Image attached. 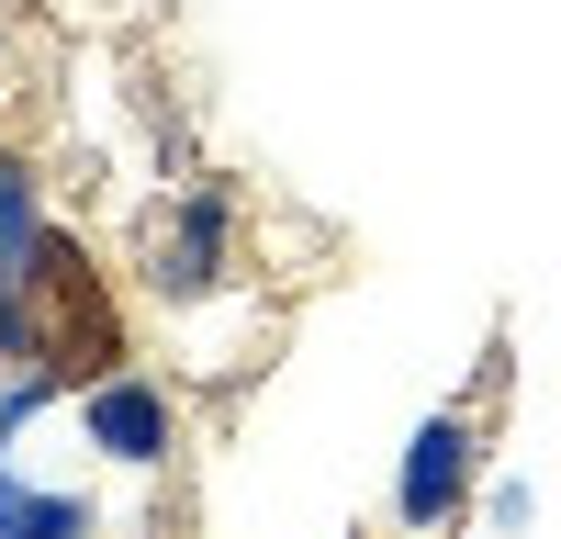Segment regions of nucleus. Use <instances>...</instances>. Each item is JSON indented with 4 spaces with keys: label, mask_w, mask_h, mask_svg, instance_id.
I'll return each instance as SVG.
<instances>
[{
    "label": "nucleus",
    "mask_w": 561,
    "mask_h": 539,
    "mask_svg": "<svg viewBox=\"0 0 561 539\" xmlns=\"http://www.w3.org/2000/svg\"><path fill=\"white\" fill-rule=\"evenodd\" d=\"M494 393H505V348L483 359V393L472 404H438L427 427L404 438V472H393V528L404 539H438L483 483V438H494Z\"/></svg>",
    "instance_id": "1"
},
{
    "label": "nucleus",
    "mask_w": 561,
    "mask_h": 539,
    "mask_svg": "<svg viewBox=\"0 0 561 539\" xmlns=\"http://www.w3.org/2000/svg\"><path fill=\"white\" fill-rule=\"evenodd\" d=\"M225 282H237V203L225 192H180L147 225V293L158 303H214Z\"/></svg>",
    "instance_id": "2"
},
{
    "label": "nucleus",
    "mask_w": 561,
    "mask_h": 539,
    "mask_svg": "<svg viewBox=\"0 0 561 539\" xmlns=\"http://www.w3.org/2000/svg\"><path fill=\"white\" fill-rule=\"evenodd\" d=\"M79 427H90V449H102V461L158 472L169 449H180V404H169L158 371H90V382H79Z\"/></svg>",
    "instance_id": "3"
},
{
    "label": "nucleus",
    "mask_w": 561,
    "mask_h": 539,
    "mask_svg": "<svg viewBox=\"0 0 561 539\" xmlns=\"http://www.w3.org/2000/svg\"><path fill=\"white\" fill-rule=\"evenodd\" d=\"M45 359V293L23 259H0V371H34Z\"/></svg>",
    "instance_id": "4"
},
{
    "label": "nucleus",
    "mask_w": 561,
    "mask_h": 539,
    "mask_svg": "<svg viewBox=\"0 0 561 539\" xmlns=\"http://www.w3.org/2000/svg\"><path fill=\"white\" fill-rule=\"evenodd\" d=\"M0 539H90V506H79V494L0 483Z\"/></svg>",
    "instance_id": "5"
},
{
    "label": "nucleus",
    "mask_w": 561,
    "mask_h": 539,
    "mask_svg": "<svg viewBox=\"0 0 561 539\" xmlns=\"http://www.w3.org/2000/svg\"><path fill=\"white\" fill-rule=\"evenodd\" d=\"M34 237H45V214H34V169L0 158V259H34Z\"/></svg>",
    "instance_id": "6"
}]
</instances>
